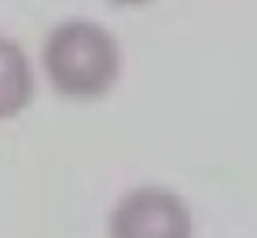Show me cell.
Returning a JSON list of instances; mask_svg holds the SVG:
<instances>
[{
    "instance_id": "277c9868",
    "label": "cell",
    "mask_w": 257,
    "mask_h": 238,
    "mask_svg": "<svg viewBox=\"0 0 257 238\" xmlns=\"http://www.w3.org/2000/svg\"><path fill=\"white\" fill-rule=\"evenodd\" d=\"M116 6H144V3H152V0H111Z\"/></svg>"
},
{
    "instance_id": "6da1fadb",
    "label": "cell",
    "mask_w": 257,
    "mask_h": 238,
    "mask_svg": "<svg viewBox=\"0 0 257 238\" xmlns=\"http://www.w3.org/2000/svg\"><path fill=\"white\" fill-rule=\"evenodd\" d=\"M42 69L58 97L100 100L122 75V47L105 25L69 17L50 28L42 44Z\"/></svg>"
},
{
    "instance_id": "3957f363",
    "label": "cell",
    "mask_w": 257,
    "mask_h": 238,
    "mask_svg": "<svg viewBox=\"0 0 257 238\" xmlns=\"http://www.w3.org/2000/svg\"><path fill=\"white\" fill-rule=\"evenodd\" d=\"M36 97V75L28 53L14 39L0 36V122L14 119Z\"/></svg>"
},
{
    "instance_id": "7a4b0ae2",
    "label": "cell",
    "mask_w": 257,
    "mask_h": 238,
    "mask_svg": "<svg viewBox=\"0 0 257 238\" xmlns=\"http://www.w3.org/2000/svg\"><path fill=\"white\" fill-rule=\"evenodd\" d=\"M108 238H194V216L180 194L163 186H139L108 213Z\"/></svg>"
}]
</instances>
